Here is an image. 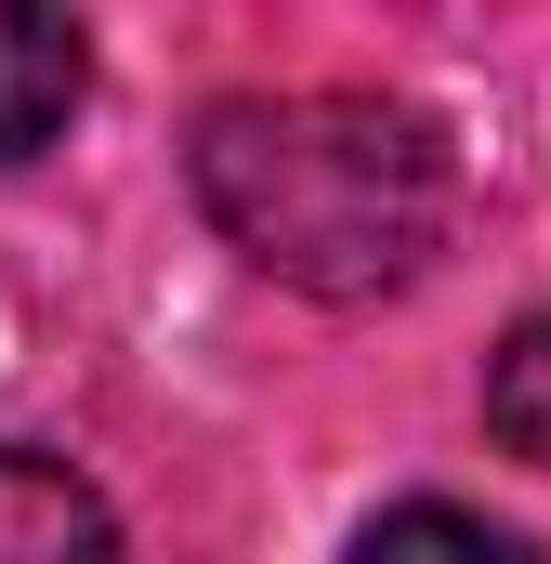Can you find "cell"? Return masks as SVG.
Segmentation results:
<instances>
[{"mask_svg": "<svg viewBox=\"0 0 551 564\" xmlns=\"http://www.w3.org/2000/svg\"><path fill=\"white\" fill-rule=\"evenodd\" d=\"M197 210L302 302H395L460 224L446 132L395 93H237L197 119Z\"/></svg>", "mask_w": 551, "mask_h": 564, "instance_id": "obj_1", "label": "cell"}, {"mask_svg": "<svg viewBox=\"0 0 551 564\" xmlns=\"http://www.w3.org/2000/svg\"><path fill=\"white\" fill-rule=\"evenodd\" d=\"M79 93H93V26H79V0H0V171L66 132Z\"/></svg>", "mask_w": 551, "mask_h": 564, "instance_id": "obj_2", "label": "cell"}, {"mask_svg": "<svg viewBox=\"0 0 551 564\" xmlns=\"http://www.w3.org/2000/svg\"><path fill=\"white\" fill-rule=\"evenodd\" d=\"M106 539H119V512H106L66 459L0 446V552H106Z\"/></svg>", "mask_w": 551, "mask_h": 564, "instance_id": "obj_3", "label": "cell"}, {"mask_svg": "<svg viewBox=\"0 0 551 564\" xmlns=\"http://www.w3.org/2000/svg\"><path fill=\"white\" fill-rule=\"evenodd\" d=\"M486 433H499L526 473H551V302L512 315V341L486 355Z\"/></svg>", "mask_w": 551, "mask_h": 564, "instance_id": "obj_4", "label": "cell"}, {"mask_svg": "<svg viewBox=\"0 0 551 564\" xmlns=\"http://www.w3.org/2000/svg\"><path fill=\"white\" fill-rule=\"evenodd\" d=\"M355 552H368V564H381V552H486V564H512V552H526V525L460 512V499H395V512L355 525Z\"/></svg>", "mask_w": 551, "mask_h": 564, "instance_id": "obj_5", "label": "cell"}]
</instances>
